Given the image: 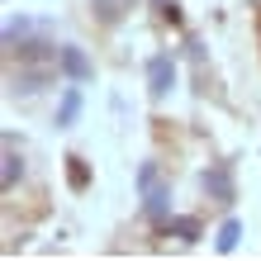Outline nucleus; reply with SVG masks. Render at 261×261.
Returning a JSON list of instances; mask_svg holds the SVG:
<instances>
[{
	"label": "nucleus",
	"mask_w": 261,
	"mask_h": 261,
	"mask_svg": "<svg viewBox=\"0 0 261 261\" xmlns=\"http://www.w3.org/2000/svg\"><path fill=\"white\" fill-rule=\"evenodd\" d=\"M138 186H143V209H147V219L157 223V228H166V219H171V190L162 186V176H157V166H143L138 171Z\"/></svg>",
	"instance_id": "f257e3e1"
},
{
	"label": "nucleus",
	"mask_w": 261,
	"mask_h": 261,
	"mask_svg": "<svg viewBox=\"0 0 261 261\" xmlns=\"http://www.w3.org/2000/svg\"><path fill=\"white\" fill-rule=\"evenodd\" d=\"M171 81H176V62H171L166 53L152 57V62H147V95H152V100H166Z\"/></svg>",
	"instance_id": "f03ea898"
},
{
	"label": "nucleus",
	"mask_w": 261,
	"mask_h": 261,
	"mask_svg": "<svg viewBox=\"0 0 261 261\" xmlns=\"http://www.w3.org/2000/svg\"><path fill=\"white\" fill-rule=\"evenodd\" d=\"M57 62H62V71L71 81H90V76H95V62H90L76 43H62V48H57Z\"/></svg>",
	"instance_id": "7ed1b4c3"
},
{
	"label": "nucleus",
	"mask_w": 261,
	"mask_h": 261,
	"mask_svg": "<svg viewBox=\"0 0 261 261\" xmlns=\"http://www.w3.org/2000/svg\"><path fill=\"white\" fill-rule=\"evenodd\" d=\"M204 190L219 199V204H233V171H228V166H209L204 171Z\"/></svg>",
	"instance_id": "20e7f679"
},
{
	"label": "nucleus",
	"mask_w": 261,
	"mask_h": 261,
	"mask_svg": "<svg viewBox=\"0 0 261 261\" xmlns=\"http://www.w3.org/2000/svg\"><path fill=\"white\" fill-rule=\"evenodd\" d=\"M76 114H81V90L71 86L67 95H62V110H57V124H62V128H67V124H76Z\"/></svg>",
	"instance_id": "39448f33"
},
{
	"label": "nucleus",
	"mask_w": 261,
	"mask_h": 261,
	"mask_svg": "<svg viewBox=\"0 0 261 261\" xmlns=\"http://www.w3.org/2000/svg\"><path fill=\"white\" fill-rule=\"evenodd\" d=\"M238 238H242V223H238V219H223L219 238H214V247H219V252H233V247H238Z\"/></svg>",
	"instance_id": "423d86ee"
},
{
	"label": "nucleus",
	"mask_w": 261,
	"mask_h": 261,
	"mask_svg": "<svg viewBox=\"0 0 261 261\" xmlns=\"http://www.w3.org/2000/svg\"><path fill=\"white\" fill-rule=\"evenodd\" d=\"M90 5H95V19L100 24H119V14H124L128 0H90Z\"/></svg>",
	"instance_id": "0eeeda50"
},
{
	"label": "nucleus",
	"mask_w": 261,
	"mask_h": 261,
	"mask_svg": "<svg viewBox=\"0 0 261 261\" xmlns=\"http://www.w3.org/2000/svg\"><path fill=\"white\" fill-rule=\"evenodd\" d=\"M166 233H171V238L195 242V238H199V219H166Z\"/></svg>",
	"instance_id": "6e6552de"
},
{
	"label": "nucleus",
	"mask_w": 261,
	"mask_h": 261,
	"mask_svg": "<svg viewBox=\"0 0 261 261\" xmlns=\"http://www.w3.org/2000/svg\"><path fill=\"white\" fill-rule=\"evenodd\" d=\"M67 180H71V190H86L90 171H86V162H81V157H67Z\"/></svg>",
	"instance_id": "1a4fd4ad"
},
{
	"label": "nucleus",
	"mask_w": 261,
	"mask_h": 261,
	"mask_svg": "<svg viewBox=\"0 0 261 261\" xmlns=\"http://www.w3.org/2000/svg\"><path fill=\"white\" fill-rule=\"evenodd\" d=\"M14 180H19V157H14V147L5 143V176H0V186L14 190Z\"/></svg>",
	"instance_id": "9d476101"
}]
</instances>
